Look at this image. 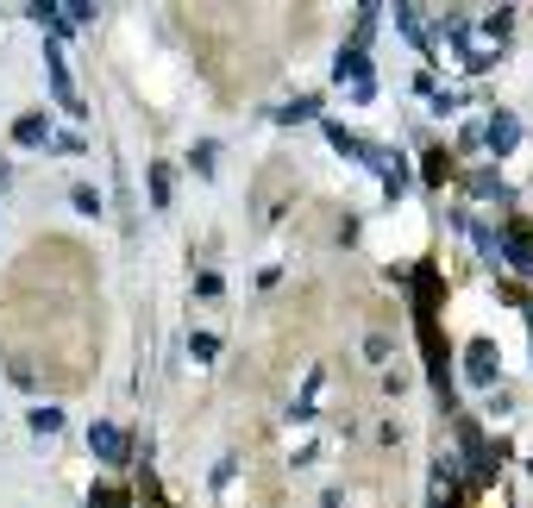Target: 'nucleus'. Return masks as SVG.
Wrapping results in <instances>:
<instances>
[{"label": "nucleus", "mask_w": 533, "mask_h": 508, "mask_svg": "<svg viewBox=\"0 0 533 508\" xmlns=\"http://www.w3.org/2000/svg\"><path fill=\"white\" fill-rule=\"evenodd\" d=\"M333 82H339L352 101H377V76H370V57L352 51V44H345V51L333 57Z\"/></svg>", "instance_id": "f257e3e1"}, {"label": "nucleus", "mask_w": 533, "mask_h": 508, "mask_svg": "<svg viewBox=\"0 0 533 508\" xmlns=\"http://www.w3.org/2000/svg\"><path fill=\"white\" fill-rule=\"evenodd\" d=\"M465 377L477 389H496V377H502V345L496 339H471L465 345Z\"/></svg>", "instance_id": "f03ea898"}, {"label": "nucleus", "mask_w": 533, "mask_h": 508, "mask_svg": "<svg viewBox=\"0 0 533 508\" xmlns=\"http://www.w3.org/2000/svg\"><path fill=\"white\" fill-rule=\"evenodd\" d=\"M477 145H483V151H490V157H508V151H515V145H521V120H515V113H502V107H496V113H490V120H483V126H477Z\"/></svg>", "instance_id": "7ed1b4c3"}, {"label": "nucleus", "mask_w": 533, "mask_h": 508, "mask_svg": "<svg viewBox=\"0 0 533 508\" xmlns=\"http://www.w3.org/2000/svg\"><path fill=\"white\" fill-rule=\"evenodd\" d=\"M502 233V264H515L521 276H533V220H508L496 226Z\"/></svg>", "instance_id": "20e7f679"}, {"label": "nucleus", "mask_w": 533, "mask_h": 508, "mask_svg": "<svg viewBox=\"0 0 533 508\" xmlns=\"http://www.w3.org/2000/svg\"><path fill=\"white\" fill-rule=\"evenodd\" d=\"M364 164L383 176V195H389V201H402V195H408V157H402V151L370 145V157H364Z\"/></svg>", "instance_id": "39448f33"}, {"label": "nucleus", "mask_w": 533, "mask_h": 508, "mask_svg": "<svg viewBox=\"0 0 533 508\" xmlns=\"http://www.w3.org/2000/svg\"><path fill=\"white\" fill-rule=\"evenodd\" d=\"M44 69H51V95H57V101L82 120V95H76V82H69V63H63L57 44H44Z\"/></svg>", "instance_id": "423d86ee"}, {"label": "nucleus", "mask_w": 533, "mask_h": 508, "mask_svg": "<svg viewBox=\"0 0 533 508\" xmlns=\"http://www.w3.org/2000/svg\"><path fill=\"white\" fill-rule=\"evenodd\" d=\"M88 452H95L101 465H126V433L113 421H95V427H88Z\"/></svg>", "instance_id": "0eeeda50"}, {"label": "nucleus", "mask_w": 533, "mask_h": 508, "mask_svg": "<svg viewBox=\"0 0 533 508\" xmlns=\"http://www.w3.org/2000/svg\"><path fill=\"white\" fill-rule=\"evenodd\" d=\"M13 145H26V151L51 145V120H44V113H19V120H13Z\"/></svg>", "instance_id": "6e6552de"}, {"label": "nucleus", "mask_w": 533, "mask_h": 508, "mask_svg": "<svg viewBox=\"0 0 533 508\" xmlns=\"http://www.w3.org/2000/svg\"><path fill=\"white\" fill-rule=\"evenodd\" d=\"M465 233H471V245H477V258L502 270V233H496V226H483V220H471Z\"/></svg>", "instance_id": "1a4fd4ad"}, {"label": "nucleus", "mask_w": 533, "mask_h": 508, "mask_svg": "<svg viewBox=\"0 0 533 508\" xmlns=\"http://www.w3.org/2000/svg\"><path fill=\"white\" fill-rule=\"evenodd\" d=\"M327 145H333L339 157H358V164H364V157H370V145H364V138H358V132H345L339 120H327Z\"/></svg>", "instance_id": "9d476101"}, {"label": "nucleus", "mask_w": 533, "mask_h": 508, "mask_svg": "<svg viewBox=\"0 0 533 508\" xmlns=\"http://www.w3.org/2000/svg\"><path fill=\"white\" fill-rule=\"evenodd\" d=\"M26 427L38 433V440H57V433H63V408H57V402H38Z\"/></svg>", "instance_id": "9b49d317"}, {"label": "nucleus", "mask_w": 533, "mask_h": 508, "mask_svg": "<svg viewBox=\"0 0 533 508\" xmlns=\"http://www.w3.org/2000/svg\"><path fill=\"white\" fill-rule=\"evenodd\" d=\"M69 201H76V214H88V220H101V189H95V182H76V189H69Z\"/></svg>", "instance_id": "f8f14e48"}, {"label": "nucleus", "mask_w": 533, "mask_h": 508, "mask_svg": "<svg viewBox=\"0 0 533 508\" xmlns=\"http://www.w3.org/2000/svg\"><path fill=\"white\" fill-rule=\"evenodd\" d=\"M471 195H483V201H508V182H502L496 170H477V176H471Z\"/></svg>", "instance_id": "ddd939ff"}, {"label": "nucleus", "mask_w": 533, "mask_h": 508, "mask_svg": "<svg viewBox=\"0 0 533 508\" xmlns=\"http://www.w3.org/2000/svg\"><path fill=\"white\" fill-rule=\"evenodd\" d=\"M452 170H458V164H452L446 151H427V164H421V176L433 182V189H446V176H452Z\"/></svg>", "instance_id": "4468645a"}, {"label": "nucleus", "mask_w": 533, "mask_h": 508, "mask_svg": "<svg viewBox=\"0 0 533 508\" xmlns=\"http://www.w3.org/2000/svg\"><path fill=\"white\" fill-rule=\"evenodd\" d=\"M314 113H320V95H295L283 113H276V120H283V126H295V120H314Z\"/></svg>", "instance_id": "2eb2a0df"}, {"label": "nucleus", "mask_w": 533, "mask_h": 508, "mask_svg": "<svg viewBox=\"0 0 533 508\" xmlns=\"http://www.w3.org/2000/svg\"><path fill=\"white\" fill-rule=\"evenodd\" d=\"M145 182H151V207H170V164H151Z\"/></svg>", "instance_id": "dca6fc26"}, {"label": "nucleus", "mask_w": 533, "mask_h": 508, "mask_svg": "<svg viewBox=\"0 0 533 508\" xmlns=\"http://www.w3.org/2000/svg\"><path fill=\"white\" fill-rule=\"evenodd\" d=\"M189 164H195V176H214V164H220V145H214V138H201Z\"/></svg>", "instance_id": "f3484780"}, {"label": "nucleus", "mask_w": 533, "mask_h": 508, "mask_svg": "<svg viewBox=\"0 0 533 508\" xmlns=\"http://www.w3.org/2000/svg\"><path fill=\"white\" fill-rule=\"evenodd\" d=\"M370 32H377V7H358V26H352V51H364Z\"/></svg>", "instance_id": "a211bd4d"}, {"label": "nucleus", "mask_w": 533, "mask_h": 508, "mask_svg": "<svg viewBox=\"0 0 533 508\" xmlns=\"http://www.w3.org/2000/svg\"><path fill=\"white\" fill-rule=\"evenodd\" d=\"M396 26H402L414 44H427V32H421V7H396Z\"/></svg>", "instance_id": "6ab92c4d"}, {"label": "nucleus", "mask_w": 533, "mask_h": 508, "mask_svg": "<svg viewBox=\"0 0 533 508\" xmlns=\"http://www.w3.org/2000/svg\"><path fill=\"white\" fill-rule=\"evenodd\" d=\"M189 352H195L201 364H214V358H220V339H214V333H195V339H189Z\"/></svg>", "instance_id": "aec40b11"}, {"label": "nucleus", "mask_w": 533, "mask_h": 508, "mask_svg": "<svg viewBox=\"0 0 533 508\" xmlns=\"http://www.w3.org/2000/svg\"><path fill=\"white\" fill-rule=\"evenodd\" d=\"M364 358L383 364V358H389V333H370V339H364Z\"/></svg>", "instance_id": "412c9836"}, {"label": "nucleus", "mask_w": 533, "mask_h": 508, "mask_svg": "<svg viewBox=\"0 0 533 508\" xmlns=\"http://www.w3.org/2000/svg\"><path fill=\"white\" fill-rule=\"evenodd\" d=\"M433 508H458V502H452V496H433Z\"/></svg>", "instance_id": "4be33fe9"}, {"label": "nucleus", "mask_w": 533, "mask_h": 508, "mask_svg": "<svg viewBox=\"0 0 533 508\" xmlns=\"http://www.w3.org/2000/svg\"><path fill=\"white\" fill-rule=\"evenodd\" d=\"M0 189H7V164H0Z\"/></svg>", "instance_id": "5701e85b"}, {"label": "nucleus", "mask_w": 533, "mask_h": 508, "mask_svg": "<svg viewBox=\"0 0 533 508\" xmlns=\"http://www.w3.org/2000/svg\"><path fill=\"white\" fill-rule=\"evenodd\" d=\"M527 327H533V302H527Z\"/></svg>", "instance_id": "b1692460"}]
</instances>
